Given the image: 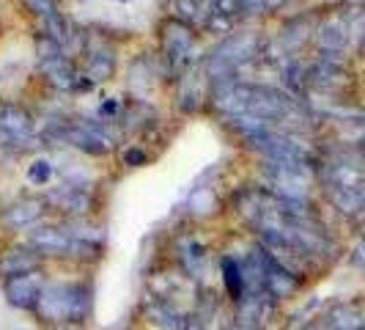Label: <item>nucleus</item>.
<instances>
[{"instance_id": "f257e3e1", "label": "nucleus", "mask_w": 365, "mask_h": 330, "mask_svg": "<svg viewBox=\"0 0 365 330\" xmlns=\"http://www.w3.org/2000/svg\"><path fill=\"white\" fill-rule=\"evenodd\" d=\"M91 286L86 281H47L36 303L38 319L47 325H86L91 316Z\"/></svg>"}, {"instance_id": "f03ea898", "label": "nucleus", "mask_w": 365, "mask_h": 330, "mask_svg": "<svg viewBox=\"0 0 365 330\" xmlns=\"http://www.w3.org/2000/svg\"><path fill=\"white\" fill-rule=\"evenodd\" d=\"M50 135L74 146L77 151L88 154V157H102L113 149V138L110 132H105V127L99 121H66V124H58L55 129H50Z\"/></svg>"}, {"instance_id": "7ed1b4c3", "label": "nucleus", "mask_w": 365, "mask_h": 330, "mask_svg": "<svg viewBox=\"0 0 365 330\" xmlns=\"http://www.w3.org/2000/svg\"><path fill=\"white\" fill-rule=\"evenodd\" d=\"M160 34H163V50H165L168 64H170L176 72H179V69H187V66L192 64V50H195V31H192V25L170 17L163 22Z\"/></svg>"}, {"instance_id": "20e7f679", "label": "nucleus", "mask_w": 365, "mask_h": 330, "mask_svg": "<svg viewBox=\"0 0 365 330\" xmlns=\"http://www.w3.org/2000/svg\"><path fill=\"white\" fill-rule=\"evenodd\" d=\"M322 179L324 187H357L365 182V160L360 149L354 151H341L335 157H329L322 165Z\"/></svg>"}, {"instance_id": "39448f33", "label": "nucleus", "mask_w": 365, "mask_h": 330, "mask_svg": "<svg viewBox=\"0 0 365 330\" xmlns=\"http://www.w3.org/2000/svg\"><path fill=\"white\" fill-rule=\"evenodd\" d=\"M253 254L258 256V261H261V267H264V284H267V294L272 297L274 303L277 300H286V297H292V294H297V289H299V275L292 273L286 264H280L277 259L258 242L256 248H253Z\"/></svg>"}, {"instance_id": "423d86ee", "label": "nucleus", "mask_w": 365, "mask_h": 330, "mask_svg": "<svg viewBox=\"0 0 365 330\" xmlns=\"http://www.w3.org/2000/svg\"><path fill=\"white\" fill-rule=\"evenodd\" d=\"M34 141V116L22 105H0V149H19V144Z\"/></svg>"}, {"instance_id": "0eeeda50", "label": "nucleus", "mask_w": 365, "mask_h": 330, "mask_svg": "<svg viewBox=\"0 0 365 330\" xmlns=\"http://www.w3.org/2000/svg\"><path fill=\"white\" fill-rule=\"evenodd\" d=\"M44 278L41 273H28V275H17V278H9L3 281V294L9 300V306H14L19 311H36V303L41 297V289H44Z\"/></svg>"}, {"instance_id": "6e6552de", "label": "nucleus", "mask_w": 365, "mask_h": 330, "mask_svg": "<svg viewBox=\"0 0 365 330\" xmlns=\"http://www.w3.org/2000/svg\"><path fill=\"white\" fill-rule=\"evenodd\" d=\"M47 204L55 206L58 212H66V215H74V218H83L88 215L93 206L91 190L88 187H77V184H63L61 187H53L47 193Z\"/></svg>"}, {"instance_id": "1a4fd4ad", "label": "nucleus", "mask_w": 365, "mask_h": 330, "mask_svg": "<svg viewBox=\"0 0 365 330\" xmlns=\"http://www.w3.org/2000/svg\"><path fill=\"white\" fill-rule=\"evenodd\" d=\"M28 245L38 256H69L72 254V234L61 226H36L28 237Z\"/></svg>"}, {"instance_id": "9d476101", "label": "nucleus", "mask_w": 365, "mask_h": 330, "mask_svg": "<svg viewBox=\"0 0 365 330\" xmlns=\"http://www.w3.org/2000/svg\"><path fill=\"white\" fill-rule=\"evenodd\" d=\"M41 72H44V77H47V83L55 86L58 91H88V89H93L91 80H88L86 74L77 72V66L72 64L69 55L58 58V61H53V64H44Z\"/></svg>"}, {"instance_id": "9b49d317", "label": "nucleus", "mask_w": 365, "mask_h": 330, "mask_svg": "<svg viewBox=\"0 0 365 330\" xmlns=\"http://www.w3.org/2000/svg\"><path fill=\"white\" fill-rule=\"evenodd\" d=\"M47 199H19V201L9 204L0 215V223L9 229V231H22V229H31L36 226L38 220L44 218L47 212Z\"/></svg>"}, {"instance_id": "f8f14e48", "label": "nucleus", "mask_w": 365, "mask_h": 330, "mask_svg": "<svg viewBox=\"0 0 365 330\" xmlns=\"http://www.w3.org/2000/svg\"><path fill=\"white\" fill-rule=\"evenodd\" d=\"M41 267V256L28 245H14V248H6L0 254V278L9 281V278H17V275L36 273Z\"/></svg>"}, {"instance_id": "ddd939ff", "label": "nucleus", "mask_w": 365, "mask_h": 330, "mask_svg": "<svg viewBox=\"0 0 365 330\" xmlns=\"http://www.w3.org/2000/svg\"><path fill=\"white\" fill-rule=\"evenodd\" d=\"M349 41H351V34H349L346 22H344L341 14H332L316 28L319 53H344Z\"/></svg>"}, {"instance_id": "4468645a", "label": "nucleus", "mask_w": 365, "mask_h": 330, "mask_svg": "<svg viewBox=\"0 0 365 330\" xmlns=\"http://www.w3.org/2000/svg\"><path fill=\"white\" fill-rule=\"evenodd\" d=\"M308 86L316 91H338L346 86V66L319 58L313 66H308Z\"/></svg>"}, {"instance_id": "2eb2a0df", "label": "nucleus", "mask_w": 365, "mask_h": 330, "mask_svg": "<svg viewBox=\"0 0 365 330\" xmlns=\"http://www.w3.org/2000/svg\"><path fill=\"white\" fill-rule=\"evenodd\" d=\"M143 311H146L148 322H151V325H157L160 330H184V322H187V316H184V314L179 311L170 300L157 297V294L146 297Z\"/></svg>"}, {"instance_id": "dca6fc26", "label": "nucleus", "mask_w": 365, "mask_h": 330, "mask_svg": "<svg viewBox=\"0 0 365 330\" xmlns=\"http://www.w3.org/2000/svg\"><path fill=\"white\" fill-rule=\"evenodd\" d=\"M311 34H316L313 17L311 14H299V17H292L283 28H280V34H277V41H274V44L283 50V55H292L311 39Z\"/></svg>"}, {"instance_id": "f3484780", "label": "nucleus", "mask_w": 365, "mask_h": 330, "mask_svg": "<svg viewBox=\"0 0 365 330\" xmlns=\"http://www.w3.org/2000/svg\"><path fill=\"white\" fill-rule=\"evenodd\" d=\"M322 319L329 330H365V311L357 303H332Z\"/></svg>"}, {"instance_id": "a211bd4d", "label": "nucleus", "mask_w": 365, "mask_h": 330, "mask_svg": "<svg viewBox=\"0 0 365 330\" xmlns=\"http://www.w3.org/2000/svg\"><path fill=\"white\" fill-rule=\"evenodd\" d=\"M220 270H222V284H225V292L231 300H245V275H242V264L234 256H222L220 259Z\"/></svg>"}, {"instance_id": "6ab92c4d", "label": "nucleus", "mask_w": 365, "mask_h": 330, "mask_svg": "<svg viewBox=\"0 0 365 330\" xmlns=\"http://www.w3.org/2000/svg\"><path fill=\"white\" fill-rule=\"evenodd\" d=\"M280 74H283V89L292 94L294 99H299L305 89H308V69L302 66V61L297 58H289L283 66H280Z\"/></svg>"}, {"instance_id": "aec40b11", "label": "nucleus", "mask_w": 365, "mask_h": 330, "mask_svg": "<svg viewBox=\"0 0 365 330\" xmlns=\"http://www.w3.org/2000/svg\"><path fill=\"white\" fill-rule=\"evenodd\" d=\"M179 259H182V267L192 275V278H201L203 264H206V248H203L201 242L187 239V242L182 245V256Z\"/></svg>"}, {"instance_id": "412c9836", "label": "nucleus", "mask_w": 365, "mask_h": 330, "mask_svg": "<svg viewBox=\"0 0 365 330\" xmlns=\"http://www.w3.org/2000/svg\"><path fill=\"white\" fill-rule=\"evenodd\" d=\"M187 206H190V212H192L195 218H206V215H212V212L217 209V196H215L212 187H195Z\"/></svg>"}, {"instance_id": "4be33fe9", "label": "nucleus", "mask_w": 365, "mask_h": 330, "mask_svg": "<svg viewBox=\"0 0 365 330\" xmlns=\"http://www.w3.org/2000/svg\"><path fill=\"white\" fill-rule=\"evenodd\" d=\"M203 14H206V6L201 0H173V17L187 25H192L195 19H203Z\"/></svg>"}, {"instance_id": "5701e85b", "label": "nucleus", "mask_w": 365, "mask_h": 330, "mask_svg": "<svg viewBox=\"0 0 365 330\" xmlns=\"http://www.w3.org/2000/svg\"><path fill=\"white\" fill-rule=\"evenodd\" d=\"M63 47L55 41V39H50L47 34H41V36L36 39V58H38V66H44V64H53V61H58V58H63Z\"/></svg>"}, {"instance_id": "b1692460", "label": "nucleus", "mask_w": 365, "mask_h": 330, "mask_svg": "<svg viewBox=\"0 0 365 330\" xmlns=\"http://www.w3.org/2000/svg\"><path fill=\"white\" fill-rule=\"evenodd\" d=\"M234 25H237V19L225 17V14H217V11H209V9H206V14H203V28H206L209 34H215V36L231 34Z\"/></svg>"}, {"instance_id": "393cba45", "label": "nucleus", "mask_w": 365, "mask_h": 330, "mask_svg": "<svg viewBox=\"0 0 365 330\" xmlns=\"http://www.w3.org/2000/svg\"><path fill=\"white\" fill-rule=\"evenodd\" d=\"M55 176V165L50 160H34L28 165V182L36 187H47L50 179Z\"/></svg>"}, {"instance_id": "a878e982", "label": "nucleus", "mask_w": 365, "mask_h": 330, "mask_svg": "<svg viewBox=\"0 0 365 330\" xmlns=\"http://www.w3.org/2000/svg\"><path fill=\"white\" fill-rule=\"evenodd\" d=\"M206 9L209 11H217V14H225V17L231 19H239L245 14L242 0H206Z\"/></svg>"}, {"instance_id": "bb28decb", "label": "nucleus", "mask_w": 365, "mask_h": 330, "mask_svg": "<svg viewBox=\"0 0 365 330\" xmlns=\"http://www.w3.org/2000/svg\"><path fill=\"white\" fill-rule=\"evenodd\" d=\"M121 160H124V165H129V168H143V165L148 163V154L143 151V149L129 146V149H124Z\"/></svg>"}, {"instance_id": "cd10ccee", "label": "nucleus", "mask_w": 365, "mask_h": 330, "mask_svg": "<svg viewBox=\"0 0 365 330\" xmlns=\"http://www.w3.org/2000/svg\"><path fill=\"white\" fill-rule=\"evenodd\" d=\"M25 6H28V9L41 19L50 17L53 11H58V9H55V0H25Z\"/></svg>"}, {"instance_id": "c85d7f7f", "label": "nucleus", "mask_w": 365, "mask_h": 330, "mask_svg": "<svg viewBox=\"0 0 365 330\" xmlns=\"http://www.w3.org/2000/svg\"><path fill=\"white\" fill-rule=\"evenodd\" d=\"M351 264L360 267V270H365V237L357 239V245L351 248Z\"/></svg>"}, {"instance_id": "c756f323", "label": "nucleus", "mask_w": 365, "mask_h": 330, "mask_svg": "<svg viewBox=\"0 0 365 330\" xmlns=\"http://www.w3.org/2000/svg\"><path fill=\"white\" fill-rule=\"evenodd\" d=\"M184 330H206V328L201 325V319L192 314V316H187V322H184Z\"/></svg>"}, {"instance_id": "7c9ffc66", "label": "nucleus", "mask_w": 365, "mask_h": 330, "mask_svg": "<svg viewBox=\"0 0 365 330\" xmlns=\"http://www.w3.org/2000/svg\"><path fill=\"white\" fill-rule=\"evenodd\" d=\"M115 110H118V105H115L113 99H108V102H102V105H99V113H102V116H113Z\"/></svg>"}, {"instance_id": "2f4dec72", "label": "nucleus", "mask_w": 365, "mask_h": 330, "mask_svg": "<svg viewBox=\"0 0 365 330\" xmlns=\"http://www.w3.org/2000/svg\"><path fill=\"white\" fill-rule=\"evenodd\" d=\"M354 193H357V201H360V215H365V182L357 184Z\"/></svg>"}, {"instance_id": "473e14b6", "label": "nucleus", "mask_w": 365, "mask_h": 330, "mask_svg": "<svg viewBox=\"0 0 365 330\" xmlns=\"http://www.w3.org/2000/svg\"><path fill=\"white\" fill-rule=\"evenodd\" d=\"M53 330H83V325H74V322H63V325H55Z\"/></svg>"}, {"instance_id": "72a5a7b5", "label": "nucleus", "mask_w": 365, "mask_h": 330, "mask_svg": "<svg viewBox=\"0 0 365 330\" xmlns=\"http://www.w3.org/2000/svg\"><path fill=\"white\" fill-rule=\"evenodd\" d=\"M228 330H253V328H247V325H242V322H234Z\"/></svg>"}, {"instance_id": "f704fd0d", "label": "nucleus", "mask_w": 365, "mask_h": 330, "mask_svg": "<svg viewBox=\"0 0 365 330\" xmlns=\"http://www.w3.org/2000/svg\"><path fill=\"white\" fill-rule=\"evenodd\" d=\"M360 50L365 53V34H363V39H360Z\"/></svg>"}, {"instance_id": "c9c22d12", "label": "nucleus", "mask_w": 365, "mask_h": 330, "mask_svg": "<svg viewBox=\"0 0 365 330\" xmlns=\"http://www.w3.org/2000/svg\"><path fill=\"white\" fill-rule=\"evenodd\" d=\"M121 3H129V0H121Z\"/></svg>"}]
</instances>
